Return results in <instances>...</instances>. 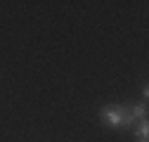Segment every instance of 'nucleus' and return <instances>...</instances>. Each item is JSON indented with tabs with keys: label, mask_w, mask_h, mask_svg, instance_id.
Segmentation results:
<instances>
[{
	"label": "nucleus",
	"mask_w": 149,
	"mask_h": 142,
	"mask_svg": "<svg viewBox=\"0 0 149 142\" xmlns=\"http://www.w3.org/2000/svg\"><path fill=\"white\" fill-rule=\"evenodd\" d=\"M147 135H149V126H147V121H140V126H137V130H135L137 142H147Z\"/></svg>",
	"instance_id": "nucleus-2"
},
{
	"label": "nucleus",
	"mask_w": 149,
	"mask_h": 142,
	"mask_svg": "<svg viewBox=\"0 0 149 142\" xmlns=\"http://www.w3.org/2000/svg\"><path fill=\"white\" fill-rule=\"evenodd\" d=\"M100 118L107 123V126H114V128H130L135 123L133 114H130V106L125 104H109L100 111Z\"/></svg>",
	"instance_id": "nucleus-1"
}]
</instances>
